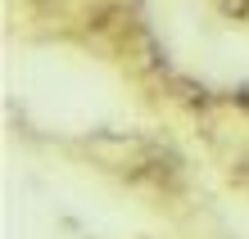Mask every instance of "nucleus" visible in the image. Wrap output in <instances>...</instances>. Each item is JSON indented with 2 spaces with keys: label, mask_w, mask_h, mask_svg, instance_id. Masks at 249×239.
Returning a JSON list of instances; mask_svg holds the SVG:
<instances>
[]
</instances>
